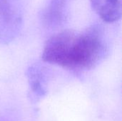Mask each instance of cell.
I'll return each mask as SVG.
<instances>
[{
    "label": "cell",
    "instance_id": "6da1fadb",
    "mask_svg": "<svg viewBox=\"0 0 122 121\" xmlns=\"http://www.w3.org/2000/svg\"><path fill=\"white\" fill-rule=\"evenodd\" d=\"M107 52V46L97 29L81 32L64 30L47 40L41 58L46 63L81 73L95 68Z\"/></svg>",
    "mask_w": 122,
    "mask_h": 121
},
{
    "label": "cell",
    "instance_id": "7a4b0ae2",
    "mask_svg": "<svg viewBox=\"0 0 122 121\" xmlns=\"http://www.w3.org/2000/svg\"><path fill=\"white\" fill-rule=\"evenodd\" d=\"M22 22L20 0H0V44L13 41L20 32Z\"/></svg>",
    "mask_w": 122,
    "mask_h": 121
},
{
    "label": "cell",
    "instance_id": "3957f363",
    "mask_svg": "<svg viewBox=\"0 0 122 121\" xmlns=\"http://www.w3.org/2000/svg\"><path fill=\"white\" fill-rule=\"evenodd\" d=\"M94 11L107 23L117 21L122 16V0H90Z\"/></svg>",
    "mask_w": 122,
    "mask_h": 121
},
{
    "label": "cell",
    "instance_id": "277c9868",
    "mask_svg": "<svg viewBox=\"0 0 122 121\" xmlns=\"http://www.w3.org/2000/svg\"><path fill=\"white\" fill-rule=\"evenodd\" d=\"M42 68L38 66H32L27 71L28 81L32 94L36 98H40L46 93L45 77Z\"/></svg>",
    "mask_w": 122,
    "mask_h": 121
}]
</instances>
